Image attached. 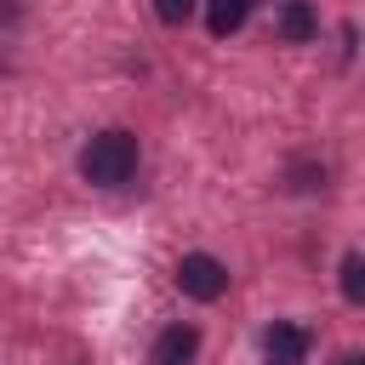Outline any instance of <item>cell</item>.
I'll list each match as a JSON object with an SVG mask.
<instances>
[{"instance_id": "cell-2", "label": "cell", "mask_w": 365, "mask_h": 365, "mask_svg": "<svg viewBox=\"0 0 365 365\" xmlns=\"http://www.w3.org/2000/svg\"><path fill=\"white\" fill-rule=\"evenodd\" d=\"M177 285H182V297H194V302H217V297L228 291V268H222L211 251H188V257L177 262Z\"/></svg>"}, {"instance_id": "cell-7", "label": "cell", "mask_w": 365, "mask_h": 365, "mask_svg": "<svg viewBox=\"0 0 365 365\" xmlns=\"http://www.w3.org/2000/svg\"><path fill=\"white\" fill-rule=\"evenodd\" d=\"M342 297L365 308V257H359V251H354V257H342Z\"/></svg>"}, {"instance_id": "cell-8", "label": "cell", "mask_w": 365, "mask_h": 365, "mask_svg": "<svg viewBox=\"0 0 365 365\" xmlns=\"http://www.w3.org/2000/svg\"><path fill=\"white\" fill-rule=\"evenodd\" d=\"M154 11H160V23H188L194 0H154Z\"/></svg>"}, {"instance_id": "cell-3", "label": "cell", "mask_w": 365, "mask_h": 365, "mask_svg": "<svg viewBox=\"0 0 365 365\" xmlns=\"http://www.w3.org/2000/svg\"><path fill=\"white\" fill-rule=\"evenodd\" d=\"M262 359L268 365H302L308 359V331L302 325H268L262 331Z\"/></svg>"}, {"instance_id": "cell-5", "label": "cell", "mask_w": 365, "mask_h": 365, "mask_svg": "<svg viewBox=\"0 0 365 365\" xmlns=\"http://www.w3.org/2000/svg\"><path fill=\"white\" fill-rule=\"evenodd\" d=\"M251 6H257V0H211V6H205V29L222 40V34H234V29L251 17Z\"/></svg>"}, {"instance_id": "cell-4", "label": "cell", "mask_w": 365, "mask_h": 365, "mask_svg": "<svg viewBox=\"0 0 365 365\" xmlns=\"http://www.w3.org/2000/svg\"><path fill=\"white\" fill-rule=\"evenodd\" d=\"M194 354H200V331L194 325H171L154 342V365H194Z\"/></svg>"}, {"instance_id": "cell-6", "label": "cell", "mask_w": 365, "mask_h": 365, "mask_svg": "<svg viewBox=\"0 0 365 365\" xmlns=\"http://www.w3.org/2000/svg\"><path fill=\"white\" fill-rule=\"evenodd\" d=\"M314 6L308 0H285V11H279V34L291 40V46H302V40H314Z\"/></svg>"}, {"instance_id": "cell-1", "label": "cell", "mask_w": 365, "mask_h": 365, "mask_svg": "<svg viewBox=\"0 0 365 365\" xmlns=\"http://www.w3.org/2000/svg\"><path fill=\"white\" fill-rule=\"evenodd\" d=\"M80 171H86V182H97V188H120V182L137 171V137H131V131H103V137H91L86 154H80Z\"/></svg>"}, {"instance_id": "cell-9", "label": "cell", "mask_w": 365, "mask_h": 365, "mask_svg": "<svg viewBox=\"0 0 365 365\" xmlns=\"http://www.w3.org/2000/svg\"><path fill=\"white\" fill-rule=\"evenodd\" d=\"M336 365H365V354H342V359H336Z\"/></svg>"}]
</instances>
